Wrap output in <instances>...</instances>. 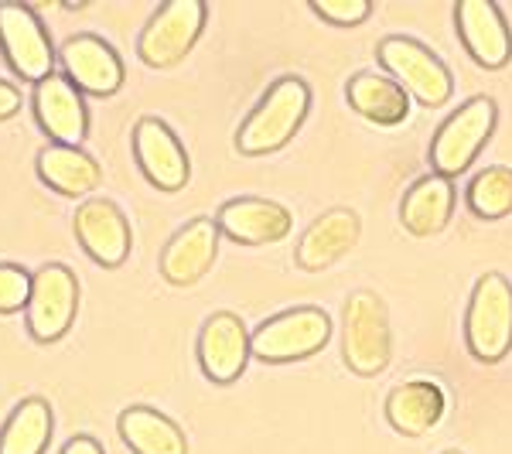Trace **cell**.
Listing matches in <instances>:
<instances>
[{
    "label": "cell",
    "mask_w": 512,
    "mask_h": 454,
    "mask_svg": "<svg viewBox=\"0 0 512 454\" xmlns=\"http://www.w3.org/2000/svg\"><path fill=\"white\" fill-rule=\"evenodd\" d=\"M499 123V106L492 96H472L448 113V120L434 130L431 140V168L444 178H458L478 161L482 147L489 144Z\"/></svg>",
    "instance_id": "obj_3"
},
{
    "label": "cell",
    "mask_w": 512,
    "mask_h": 454,
    "mask_svg": "<svg viewBox=\"0 0 512 454\" xmlns=\"http://www.w3.org/2000/svg\"><path fill=\"white\" fill-rule=\"evenodd\" d=\"M454 24L465 52L482 69H502L512 59V28L495 0H458Z\"/></svg>",
    "instance_id": "obj_14"
},
{
    "label": "cell",
    "mask_w": 512,
    "mask_h": 454,
    "mask_svg": "<svg viewBox=\"0 0 512 454\" xmlns=\"http://www.w3.org/2000/svg\"><path fill=\"white\" fill-rule=\"evenodd\" d=\"M209 7L202 0H168L158 7L147 28L140 31L137 55L151 69H175L185 62V55L198 45L205 31Z\"/></svg>",
    "instance_id": "obj_7"
},
{
    "label": "cell",
    "mask_w": 512,
    "mask_h": 454,
    "mask_svg": "<svg viewBox=\"0 0 512 454\" xmlns=\"http://www.w3.org/2000/svg\"><path fill=\"white\" fill-rule=\"evenodd\" d=\"M311 14H318L321 21L335 24V28H355L373 14L369 0H311Z\"/></svg>",
    "instance_id": "obj_27"
},
{
    "label": "cell",
    "mask_w": 512,
    "mask_h": 454,
    "mask_svg": "<svg viewBox=\"0 0 512 454\" xmlns=\"http://www.w3.org/2000/svg\"><path fill=\"white\" fill-rule=\"evenodd\" d=\"M454 212V181L437 175H420L414 185L403 192L400 222L410 236H437L451 222Z\"/></svg>",
    "instance_id": "obj_21"
},
{
    "label": "cell",
    "mask_w": 512,
    "mask_h": 454,
    "mask_svg": "<svg viewBox=\"0 0 512 454\" xmlns=\"http://www.w3.org/2000/svg\"><path fill=\"white\" fill-rule=\"evenodd\" d=\"M65 79L89 96H113L127 79L123 59L99 35H72L59 52Z\"/></svg>",
    "instance_id": "obj_15"
},
{
    "label": "cell",
    "mask_w": 512,
    "mask_h": 454,
    "mask_svg": "<svg viewBox=\"0 0 512 454\" xmlns=\"http://www.w3.org/2000/svg\"><path fill=\"white\" fill-rule=\"evenodd\" d=\"M72 229H76L82 253L99 267L113 270L130 257L134 233H130V222L120 212V205L110 198H86L72 216Z\"/></svg>",
    "instance_id": "obj_12"
},
{
    "label": "cell",
    "mask_w": 512,
    "mask_h": 454,
    "mask_svg": "<svg viewBox=\"0 0 512 454\" xmlns=\"http://www.w3.org/2000/svg\"><path fill=\"white\" fill-rule=\"evenodd\" d=\"M31 110H35L38 127L52 137V144L82 147L89 134V110L82 103V93L65 76L52 72L48 79H41L31 93Z\"/></svg>",
    "instance_id": "obj_16"
},
{
    "label": "cell",
    "mask_w": 512,
    "mask_h": 454,
    "mask_svg": "<svg viewBox=\"0 0 512 454\" xmlns=\"http://www.w3.org/2000/svg\"><path fill=\"white\" fill-rule=\"evenodd\" d=\"M332 338V318L328 311L315 304H301V308H287L280 315L267 318L253 332V356L270 366L280 362H301L318 356Z\"/></svg>",
    "instance_id": "obj_5"
},
{
    "label": "cell",
    "mask_w": 512,
    "mask_h": 454,
    "mask_svg": "<svg viewBox=\"0 0 512 454\" xmlns=\"http://www.w3.org/2000/svg\"><path fill=\"white\" fill-rule=\"evenodd\" d=\"M52 407L41 396H28L0 427V454H45L52 441Z\"/></svg>",
    "instance_id": "obj_24"
},
{
    "label": "cell",
    "mask_w": 512,
    "mask_h": 454,
    "mask_svg": "<svg viewBox=\"0 0 512 454\" xmlns=\"http://www.w3.org/2000/svg\"><path fill=\"white\" fill-rule=\"evenodd\" d=\"M198 366L205 379L219 386H229L243 376L246 362L253 356V332L243 325V318L233 311H216L205 318L202 332H198Z\"/></svg>",
    "instance_id": "obj_10"
},
{
    "label": "cell",
    "mask_w": 512,
    "mask_h": 454,
    "mask_svg": "<svg viewBox=\"0 0 512 454\" xmlns=\"http://www.w3.org/2000/svg\"><path fill=\"white\" fill-rule=\"evenodd\" d=\"M362 219L352 209H328L304 229L301 243H297V267L304 274H321V270L335 267L342 257L359 246Z\"/></svg>",
    "instance_id": "obj_18"
},
{
    "label": "cell",
    "mask_w": 512,
    "mask_h": 454,
    "mask_svg": "<svg viewBox=\"0 0 512 454\" xmlns=\"http://www.w3.org/2000/svg\"><path fill=\"white\" fill-rule=\"evenodd\" d=\"M62 454H103V448H99V441H96V437L79 434V437H72V441L65 444Z\"/></svg>",
    "instance_id": "obj_29"
},
{
    "label": "cell",
    "mask_w": 512,
    "mask_h": 454,
    "mask_svg": "<svg viewBox=\"0 0 512 454\" xmlns=\"http://www.w3.org/2000/svg\"><path fill=\"white\" fill-rule=\"evenodd\" d=\"M311 110V86L301 76H280L260 103L250 110V117L239 123L236 147L246 158L274 154L280 147L291 144V137L301 130Z\"/></svg>",
    "instance_id": "obj_1"
},
{
    "label": "cell",
    "mask_w": 512,
    "mask_h": 454,
    "mask_svg": "<svg viewBox=\"0 0 512 454\" xmlns=\"http://www.w3.org/2000/svg\"><path fill=\"white\" fill-rule=\"evenodd\" d=\"M79 315V280L65 263H45L31 274V297L24 321L35 342H59Z\"/></svg>",
    "instance_id": "obj_9"
},
{
    "label": "cell",
    "mask_w": 512,
    "mask_h": 454,
    "mask_svg": "<svg viewBox=\"0 0 512 454\" xmlns=\"http://www.w3.org/2000/svg\"><path fill=\"white\" fill-rule=\"evenodd\" d=\"M448 400L444 390L431 379H410V383L393 386L386 396V420L396 434L403 437H424L441 424Z\"/></svg>",
    "instance_id": "obj_19"
},
{
    "label": "cell",
    "mask_w": 512,
    "mask_h": 454,
    "mask_svg": "<svg viewBox=\"0 0 512 454\" xmlns=\"http://www.w3.org/2000/svg\"><path fill=\"white\" fill-rule=\"evenodd\" d=\"M0 52H4V62L11 65L14 76L31 82V86L52 76L55 59H59L52 48V35L41 24L35 7L18 4V0L0 4Z\"/></svg>",
    "instance_id": "obj_8"
},
{
    "label": "cell",
    "mask_w": 512,
    "mask_h": 454,
    "mask_svg": "<svg viewBox=\"0 0 512 454\" xmlns=\"http://www.w3.org/2000/svg\"><path fill=\"white\" fill-rule=\"evenodd\" d=\"M468 209L472 216L495 222V219H506L512 212V168L506 164H495V168L478 171L468 185Z\"/></svg>",
    "instance_id": "obj_25"
},
{
    "label": "cell",
    "mask_w": 512,
    "mask_h": 454,
    "mask_svg": "<svg viewBox=\"0 0 512 454\" xmlns=\"http://www.w3.org/2000/svg\"><path fill=\"white\" fill-rule=\"evenodd\" d=\"M219 226L212 216H198L192 222L178 229L175 236L168 239L161 253V277L175 287H192L198 284L209 267L216 263L219 253Z\"/></svg>",
    "instance_id": "obj_17"
},
{
    "label": "cell",
    "mask_w": 512,
    "mask_h": 454,
    "mask_svg": "<svg viewBox=\"0 0 512 454\" xmlns=\"http://www.w3.org/2000/svg\"><path fill=\"white\" fill-rule=\"evenodd\" d=\"M31 274L14 263H0V315H18L28 308Z\"/></svg>",
    "instance_id": "obj_26"
},
{
    "label": "cell",
    "mask_w": 512,
    "mask_h": 454,
    "mask_svg": "<svg viewBox=\"0 0 512 454\" xmlns=\"http://www.w3.org/2000/svg\"><path fill=\"white\" fill-rule=\"evenodd\" d=\"M18 110H21V89L14 86V82L0 79V123L11 120Z\"/></svg>",
    "instance_id": "obj_28"
},
{
    "label": "cell",
    "mask_w": 512,
    "mask_h": 454,
    "mask_svg": "<svg viewBox=\"0 0 512 454\" xmlns=\"http://www.w3.org/2000/svg\"><path fill=\"white\" fill-rule=\"evenodd\" d=\"M345 99L359 117L379 127H400L410 117V93L383 72H355L345 86Z\"/></svg>",
    "instance_id": "obj_22"
},
{
    "label": "cell",
    "mask_w": 512,
    "mask_h": 454,
    "mask_svg": "<svg viewBox=\"0 0 512 454\" xmlns=\"http://www.w3.org/2000/svg\"><path fill=\"white\" fill-rule=\"evenodd\" d=\"M134 158L140 175L151 181L158 192H181L192 178L185 144L175 130L158 117H144L134 127Z\"/></svg>",
    "instance_id": "obj_11"
},
{
    "label": "cell",
    "mask_w": 512,
    "mask_h": 454,
    "mask_svg": "<svg viewBox=\"0 0 512 454\" xmlns=\"http://www.w3.org/2000/svg\"><path fill=\"white\" fill-rule=\"evenodd\" d=\"M216 226L222 236H229L239 246H274L291 236L294 216L274 198L239 195L219 205Z\"/></svg>",
    "instance_id": "obj_13"
},
{
    "label": "cell",
    "mask_w": 512,
    "mask_h": 454,
    "mask_svg": "<svg viewBox=\"0 0 512 454\" xmlns=\"http://www.w3.org/2000/svg\"><path fill=\"white\" fill-rule=\"evenodd\" d=\"M342 359L355 376H379L393 359L390 308L376 291H352L342 311Z\"/></svg>",
    "instance_id": "obj_2"
},
{
    "label": "cell",
    "mask_w": 512,
    "mask_h": 454,
    "mask_svg": "<svg viewBox=\"0 0 512 454\" xmlns=\"http://www.w3.org/2000/svg\"><path fill=\"white\" fill-rule=\"evenodd\" d=\"M117 431L134 454H188L181 427L154 407H127L117 420Z\"/></svg>",
    "instance_id": "obj_23"
},
{
    "label": "cell",
    "mask_w": 512,
    "mask_h": 454,
    "mask_svg": "<svg viewBox=\"0 0 512 454\" xmlns=\"http://www.w3.org/2000/svg\"><path fill=\"white\" fill-rule=\"evenodd\" d=\"M444 454H461V451H454V448H451V451H444Z\"/></svg>",
    "instance_id": "obj_30"
},
{
    "label": "cell",
    "mask_w": 512,
    "mask_h": 454,
    "mask_svg": "<svg viewBox=\"0 0 512 454\" xmlns=\"http://www.w3.org/2000/svg\"><path fill=\"white\" fill-rule=\"evenodd\" d=\"M465 345L482 366H495L512 352V284L502 274L475 280L465 311Z\"/></svg>",
    "instance_id": "obj_4"
},
{
    "label": "cell",
    "mask_w": 512,
    "mask_h": 454,
    "mask_svg": "<svg viewBox=\"0 0 512 454\" xmlns=\"http://www.w3.org/2000/svg\"><path fill=\"white\" fill-rule=\"evenodd\" d=\"M379 65L390 72V79L400 82L417 103L444 106L454 93V76L424 41L407 35H386L376 48Z\"/></svg>",
    "instance_id": "obj_6"
},
{
    "label": "cell",
    "mask_w": 512,
    "mask_h": 454,
    "mask_svg": "<svg viewBox=\"0 0 512 454\" xmlns=\"http://www.w3.org/2000/svg\"><path fill=\"white\" fill-rule=\"evenodd\" d=\"M38 178L45 181L52 192L65 198H93V192L103 181V168L96 164L93 154H86L82 147H65V144H45L35 158Z\"/></svg>",
    "instance_id": "obj_20"
}]
</instances>
